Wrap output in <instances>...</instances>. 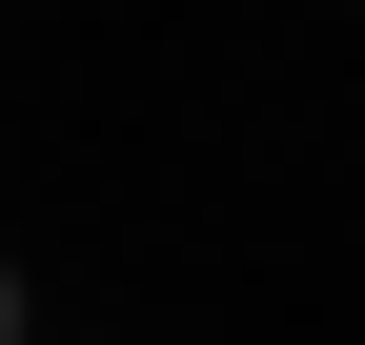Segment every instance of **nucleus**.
Segmentation results:
<instances>
[{"label": "nucleus", "mask_w": 365, "mask_h": 345, "mask_svg": "<svg viewBox=\"0 0 365 345\" xmlns=\"http://www.w3.org/2000/svg\"><path fill=\"white\" fill-rule=\"evenodd\" d=\"M0 345H21V264H0Z\"/></svg>", "instance_id": "f257e3e1"}]
</instances>
